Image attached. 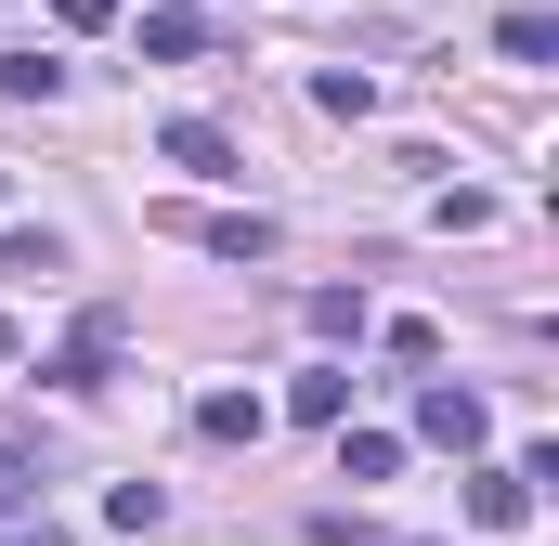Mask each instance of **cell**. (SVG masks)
Masks as SVG:
<instances>
[{
  "mask_svg": "<svg viewBox=\"0 0 559 546\" xmlns=\"http://www.w3.org/2000/svg\"><path fill=\"white\" fill-rule=\"evenodd\" d=\"M286 416L338 429V416H352V365H299V378H286Z\"/></svg>",
  "mask_w": 559,
  "mask_h": 546,
  "instance_id": "obj_6",
  "label": "cell"
},
{
  "mask_svg": "<svg viewBox=\"0 0 559 546\" xmlns=\"http://www.w3.org/2000/svg\"><path fill=\"white\" fill-rule=\"evenodd\" d=\"M156 156H169V169H195V182H235V131H209V118H169Z\"/></svg>",
  "mask_w": 559,
  "mask_h": 546,
  "instance_id": "obj_4",
  "label": "cell"
},
{
  "mask_svg": "<svg viewBox=\"0 0 559 546\" xmlns=\"http://www.w3.org/2000/svg\"><path fill=\"white\" fill-rule=\"evenodd\" d=\"M0 546H66V521L52 508H0Z\"/></svg>",
  "mask_w": 559,
  "mask_h": 546,
  "instance_id": "obj_16",
  "label": "cell"
},
{
  "mask_svg": "<svg viewBox=\"0 0 559 546\" xmlns=\"http://www.w3.org/2000/svg\"><path fill=\"white\" fill-rule=\"evenodd\" d=\"M143 52H156V66H195V52H209V13H143Z\"/></svg>",
  "mask_w": 559,
  "mask_h": 546,
  "instance_id": "obj_9",
  "label": "cell"
},
{
  "mask_svg": "<svg viewBox=\"0 0 559 546\" xmlns=\"http://www.w3.org/2000/svg\"><path fill=\"white\" fill-rule=\"evenodd\" d=\"M52 26H79V39H92V26H118V0H52Z\"/></svg>",
  "mask_w": 559,
  "mask_h": 546,
  "instance_id": "obj_17",
  "label": "cell"
},
{
  "mask_svg": "<svg viewBox=\"0 0 559 546\" xmlns=\"http://www.w3.org/2000/svg\"><path fill=\"white\" fill-rule=\"evenodd\" d=\"M105 521H118V534H156V521H169V495H156V482H118V495H105Z\"/></svg>",
  "mask_w": 559,
  "mask_h": 546,
  "instance_id": "obj_14",
  "label": "cell"
},
{
  "mask_svg": "<svg viewBox=\"0 0 559 546\" xmlns=\"http://www.w3.org/2000/svg\"><path fill=\"white\" fill-rule=\"evenodd\" d=\"M299 312H312V339H365V286H312Z\"/></svg>",
  "mask_w": 559,
  "mask_h": 546,
  "instance_id": "obj_11",
  "label": "cell"
},
{
  "mask_svg": "<svg viewBox=\"0 0 559 546\" xmlns=\"http://www.w3.org/2000/svg\"><path fill=\"white\" fill-rule=\"evenodd\" d=\"M495 52H508V66H559V13H534V0L495 13Z\"/></svg>",
  "mask_w": 559,
  "mask_h": 546,
  "instance_id": "obj_7",
  "label": "cell"
},
{
  "mask_svg": "<svg viewBox=\"0 0 559 546\" xmlns=\"http://www.w3.org/2000/svg\"><path fill=\"white\" fill-rule=\"evenodd\" d=\"M26 482H39V429L0 416V508H26Z\"/></svg>",
  "mask_w": 559,
  "mask_h": 546,
  "instance_id": "obj_13",
  "label": "cell"
},
{
  "mask_svg": "<svg viewBox=\"0 0 559 546\" xmlns=\"http://www.w3.org/2000/svg\"><path fill=\"white\" fill-rule=\"evenodd\" d=\"M261 391H209V404H195V429H209V442H261Z\"/></svg>",
  "mask_w": 559,
  "mask_h": 546,
  "instance_id": "obj_8",
  "label": "cell"
},
{
  "mask_svg": "<svg viewBox=\"0 0 559 546\" xmlns=\"http://www.w3.org/2000/svg\"><path fill=\"white\" fill-rule=\"evenodd\" d=\"M13 352H26V325H13V312H0V365H13Z\"/></svg>",
  "mask_w": 559,
  "mask_h": 546,
  "instance_id": "obj_18",
  "label": "cell"
},
{
  "mask_svg": "<svg viewBox=\"0 0 559 546\" xmlns=\"http://www.w3.org/2000/svg\"><path fill=\"white\" fill-rule=\"evenodd\" d=\"M468 521H481V534H521V521H534V482H521V468H468Z\"/></svg>",
  "mask_w": 559,
  "mask_h": 546,
  "instance_id": "obj_5",
  "label": "cell"
},
{
  "mask_svg": "<svg viewBox=\"0 0 559 546\" xmlns=\"http://www.w3.org/2000/svg\"><path fill=\"white\" fill-rule=\"evenodd\" d=\"M0 273H66V248L52 235H0Z\"/></svg>",
  "mask_w": 559,
  "mask_h": 546,
  "instance_id": "obj_15",
  "label": "cell"
},
{
  "mask_svg": "<svg viewBox=\"0 0 559 546\" xmlns=\"http://www.w3.org/2000/svg\"><path fill=\"white\" fill-rule=\"evenodd\" d=\"M0 92H13V105H52L66 66H52V52H0Z\"/></svg>",
  "mask_w": 559,
  "mask_h": 546,
  "instance_id": "obj_10",
  "label": "cell"
},
{
  "mask_svg": "<svg viewBox=\"0 0 559 546\" xmlns=\"http://www.w3.org/2000/svg\"><path fill=\"white\" fill-rule=\"evenodd\" d=\"M118 352H131V312H118V299H92V312L66 325V352H52L39 378H52V391H105V378H118Z\"/></svg>",
  "mask_w": 559,
  "mask_h": 546,
  "instance_id": "obj_1",
  "label": "cell"
},
{
  "mask_svg": "<svg viewBox=\"0 0 559 546\" xmlns=\"http://www.w3.org/2000/svg\"><path fill=\"white\" fill-rule=\"evenodd\" d=\"M391 468H404L391 429H352V442H338V482H391Z\"/></svg>",
  "mask_w": 559,
  "mask_h": 546,
  "instance_id": "obj_12",
  "label": "cell"
},
{
  "mask_svg": "<svg viewBox=\"0 0 559 546\" xmlns=\"http://www.w3.org/2000/svg\"><path fill=\"white\" fill-rule=\"evenodd\" d=\"M156 222L195 235L209 261H274V222H261V209H156Z\"/></svg>",
  "mask_w": 559,
  "mask_h": 546,
  "instance_id": "obj_2",
  "label": "cell"
},
{
  "mask_svg": "<svg viewBox=\"0 0 559 546\" xmlns=\"http://www.w3.org/2000/svg\"><path fill=\"white\" fill-rule=\"evenodd\" d=\"M417 429L442 442V455H481V442H495V404L455 391V378H429V391H417Z\"/></svg>",
  "mask_w": 559,
  "mask_h": 546,
  "instance_id": "obj_3",
  "label": "cell"
},
{
  "mask_svg": "<svg viewBox=\"0 0 559 546\" xmlns=\"http://www.w3.org/2000/svg\"><path fill=\"white\" fill-rule=\"evenodd\" d=\"M0 195H13V182H0Z\"/></svg>",
  "mask_w": 559,
  "mask_h": 546,
  "instance_id": "obj_19",
  "label": "cell"
}]
</instances>
